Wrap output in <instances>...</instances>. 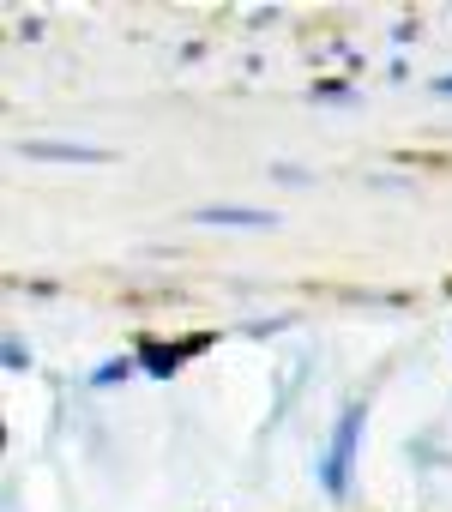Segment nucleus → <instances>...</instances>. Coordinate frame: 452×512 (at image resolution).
<instances>
[{"label": "nucleus", "instance_id": "obj_1", "mask_svg": "<svg viewBox=\"0 0 452 512\" xmlns=\"http://www.w3.org/2000/svg\"><path fill=\"white\" fill-rule=\"evenodd\" d=\"M362 422H368V410H362V404H344V416H338V428H332V440H326V452H320V488H326L332 500H350Z\"/></svg>", "mask_w": 452, "mask_h": 512}, {"label": "nucleus", "instance_id": "obj_2", "mask_svg": "<svg viewBox=\"0 0 452 512\" xmlns=\"http://www.w3.org/2000/svg\"><path fill=\"white\" fill-rule=\"evenodd\" d=\"M199 350H211V332H193V338H181V344H151V338H145L133 362H139L151 380H169V374H175L187 356H199Z\"/></svg>", "mask_w": 452, "mask_h": 512}, {"label": "nucleus", "instance_id": "obj_3", "mask_svg": "<svg viewBox=\"0 0 452 512\" xmlns=\"http://www.w3.org/2000/svg\"><path fill=\"white\" fill-rule=\"evenodd\" d=\"M19 157H31V163H85V169H97V163H109L115 151H103V145H79V139H25Z\"/></svg>", "mask_w": 452, "mask_h": 512}, {"label": "nucleus", "instance_id": "obj_4", "mask_svg": "<svg viewBox=\"0 0 452 512\" xmlns=\"http://www.w3.org/2000/svg\"><path fill=\"white\" fill-rule=\"evenodd\" d=\"M193 223H205V229H272L278 217L260 205H199Z\"/></svg>", "mask_w": 452, "mask_h": 512}, {"label": "nucleus", "instance_id": "obj_5", "mask_svg": "<svg viewBox=\"0 0 452 512\" xmlns=\"http://www.w3.org/2000/svg\"><path fill=\"white\" fill-rule=\"evenodd\" d=\"M133 368H139V362H127V356H115V362H103V368L91 374V386H115V380H127Z\"/></svg>", "mask_w": 452, "mask_h": 512}, {"label": "nucleus", "instance_id": "obj_6", "mask_svg": "<svg viewBox=\"0 0 452 512\" xmlns=\"http://www.w3.org/2000/svg\"><path fill=\"white\" fill-rule=\"evenodd\" d=\"M0 362H7V374H25V368H31V350H25L19 338H7V344H0Z\"/></svg>", "mask_w": 452, "mask_h": 512}, {"label": "nucleus", "instance_id": "obj_7", "mask_svg": "<svg viewBox=\"0 0 452 512\" xmlns=\"http://www.w3.org/2000/svg\"><path fill=\"white\" fill-rule=\"evenodd\" d=\"M314 103H356V91L338 85V79H326V85H314Z\"/></svg>", "mask_w": 452, "mask_h": 512}, {"label": "nucleus", "instance_id": "obj_8", "mask_svg": "<svg viewBox=\"0 0 452 512\" xmlns=\"http://www.w3.org/2000/svg\"><path fill=\"white\" fill-rule=\"evenodd\" d=\"M272 175H278V181H290V187H302V181H314V175H308V169H296V163H272Z\"/></svg>", "mask_w": 452, "mask_h": 512}, {"label": "nucleus", "instance_id": "obj_9", "mask_svg": "<svg viewBox=\"0 0 452 512\" xmlns=\"http://www.w3.org/2000/svg\"><path fill=\"white\" fill-rule=\"evenodd\" d=\"M434 91H440V97H452V73H446V79H434Z\"/></svg>", "mask_w": 452, "mask_h": 512}]
</instances>
